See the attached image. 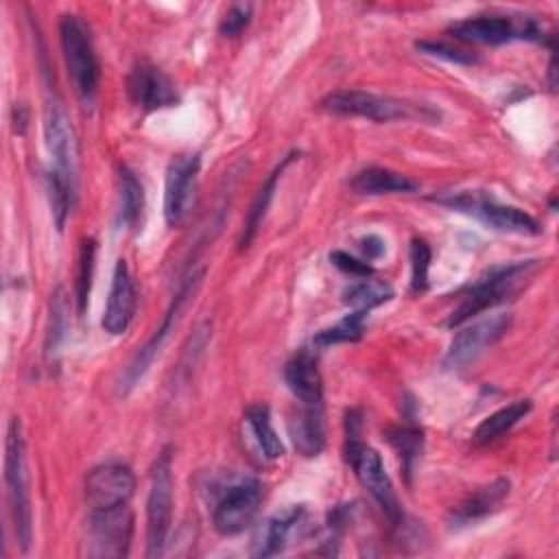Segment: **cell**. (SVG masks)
Masks as SVG:
<instances>
[{
  "instance_id": "cell-27",
  "label": "cell",
  "mask_w": 559,
  "mask_h": 559,
  "mask_svg": "<svg viewBox=\"0 0 559 559\" xmlns=\"http://www.w3.org/2000/svg\"><path fill=\"white\" fill-rule=\"evenodd\" d=\"M343 295H345V304H349L354 310L369 312L371 308L389 301L393 297V288L386 282L362 277L360 282L345 288Z\"/></svg>"
},
{
  "instance_id": "cell-13",
  "label": "cell",
  "mask_w": 559,
  "mask_h": 559,
  "mask_svg": "<svg viewBox=\"0 0 559 559\" xmlns=\"http://www.w3.org/2000/svg\"><path fill=\"white\" fill-rule=\"evenodd\" d=\"M262 502V485L255 478H247L236 483L225 491L212 513L214 531L223 537H231L242 533L253 518L258 515Z\"/></svg>"
},
{
  "instance_id": "cell-15",
  "label": "cell",
  "mask_w": 559,
  "mask_h": 559,
  "mask_svg": "<svg viewBox=\"0 0 559 559\" xmlns=\"http://www.w3.org/2000/svg\"><path fill=\"white\" fill-rule=\"evenodd\" d=\"M135 491V476L129 465L103 463L85 476V498L92 509L127 504Z\"/></svg>"
},
{
  "instance_id": "cell-10",
  "label": "cell",
  "mask_w": 559,
  "mask_h": 559,
  "mask_svg": "<svg viewBox=\"0 0 559 559\" xmlns=\"http://www.w3.org/2000/svg\"><path fill=\"white\" fill-rule=\"evenodd\" d=\"M201 277H203V271H192V273H188V277H183L179 290H177L175 297H173L170 308H168L166 314H164L162 325H159V328L153 332V336L138 349V354L133 356L131 365L127 367V371H124V376H122V380H120V391H122V393H129V391L144 378V373H146L148 367L153 365L155 356L159 354L162 345L166 343L170 330L175 328L183 304L197 293V288H199V284H201Z\"/></svg>"
},
{
  "instance_id": "cell-34",
  "label": "cell",
  "mask_w": 559,
  "mask_h": 559,
  "mask_svg": "<svg viewBox=\"0 0 559 559\" xmlns=\"http://www.w3.org/2000/svg\"><path fill=\"white\" fill-rule=\"evenodd\" d=\"M415 48L424 55L437 57V59H445L450 63H461V66H472L478 61V55L463 50V48H454L445 41H437V39H421L415 44Z\"/></svg>"
},
{
  "instance_id": "cell-31",
  "label": "cell",
  "mask_w": 559,
  "mask_h": 559,
  "mask_svg": "<svg viewBox=\"0 0 559 559\" xmlns=\"http://www.w3.org/2000/svg\"><path fill=\"white\" fill-rule=\"evenodd\" d=\"M74 190H76V186L70 183L66 177H61V175L55 173V170L48 173V199H50L52 218H55V225H57L59 231L63 229L66 218H68V214H70Z\"/></svg>"
},
{
  "instance_id": "cell-25",
  "label": "cell",
  "mask_w": 559,
  "mask_h": 559,
  "mask_svg": "<svg viewBox=\"0 0 559 559\" xmlns=\"http://www.w3.org/2000/svg\"><path fill=\"white\" fill-rule=\"evenodd\" d=\"M245 421H247V428L264 459L275 461L284 454V443L271 424V413H269L266 404L249 406L245 413Z\"/></svg>"
},
{
  "instance_id": "cell-37",
  "label": "cell",
  "mask_w": 559,
  "mask_h": 559,
  "mask_svg": "<svg viewBox=\"0 0 559 559\" xmlns=\"http://www.w3.org/2000/svg\"><path fill=\"white\" fill-rule=\"evenodd\" d=\"M360 249L365 251L367 260H376V258H380L384 253V240L380 236H376V234H369V236L360 238Z\"/></svg>"
},
{
  "instance_id": "cell-33",
  "label": "cell",
  "mask_w": 559,
  "mask_h": 559,
  "mask_svg": "<svg viewBox=\"0 0 559 559\" xmlns=\"http://www.w3.org/2000/svg\"><path fill=\"white\" fill-rule=\"evenodd\" d=\"M68 312H70V306L66 299V290L57 288L52 295V301H50V325H48V334H46V352L48 354L57 349L59 341L66 334Z\"/></svg>"
},
{
  "instance_id": "cell-26",
  "label": "cell",
  "mask_w": 559,
  "mask_h": 559,
  "mask_svg": "<svg viewBox=\"0 0 559 559\" xmlns=\"http://www.w3.org/2000/svg\"><path fill=\"white\" fill-rule=\"evenodd\" d=\"M144 214V188L138 175L122 166L120 168V218L127 227L135 229Z\"/></svg>"
},
{
  "instance_id": "cell-5",
  "label": "cell",
  "mask_w": 559,
  "mask_h": 559,
  "mask_svg": "<svg viewBox=\"0 0 559 559\" xmlns=\"http://www.w3.org/2000/svg\"><path fill=\"white\" fill-rule=\"evenodd\" d=\"M59 41L76 94L83 100L94 98L100 81V66L87 24L79 15H61Z\"/></svg>"
},
{
  "instance_id": "cell-19",
  "label": "cell",
  "mask_w": 559,
  "mask_h": 559,
  "mask_svg": "<svg viewBox=\"0 0 559 559\" xmlns=\"http://www.w3.org/2000/svg\"><path fill=\"white\" fill-rule=\"evenodd\" d=\"M284 380L299 404H323V380L310 352H299L286 362Z\"/></svg>"
},
{
  "instance_id": "cell-32",
  "label": "cell",
  "mask_w": 559,
  "mask_h": 559,
  "mask_svg": "<svg viewBox=\"0 0 559 559\" xmlns=\"http://www.w3.org/2000/svg\"><path fill=\"white\" fill-rule=\"evenodd\" d=\"M432 251L426 240L413 238L411 240V290L424 293L428 290V271H430Z\"/></svg>"
},
{
  "instance_id": "cell-8",
  "label": "cell",
  "mask_w": 559,
  "mask_h": 559,
  "mask_svg": "<svg viewBox=\"0 0 559 559\" xmlns=\"http://www.w3.org/2000/svg\"><path fill=\"white\" fill-rule=\"evenodd\" d=\"M173 524V454L162 450L151 469L146 498V557H159Z\"/></svg>"
},
{
  "instance_id": "cell-20",
  "label": "cell",
  "mask_w": 559,
  "mask_h": 559,
  "mask_svg": "<svg viewBox=\"0 0 559 559\" xmlns=\"http://www.w3.org/2000/svg\"><path fill=\"white\" fill-rule=\"evenodd\" d=\"M288 432L301 456H319L325 448L323 404H301V411L288 421Z\"/></svg>"
},
{
  "instance_id": "cell-21",
  "label": "cell",
  "mask_w": 559,
  "mask_h": 559,
  "mask_svg": "<svg viewBox=\"0 0 559 559\" xmlns=\"http://www.w3.org/2000/svg\"><path fill=\"white\" fill-rule=\"evenodd\" d=\"M509 480L507 478H498L480 489H476L474 493H469L454 511H452V526H467L472 522H478L483 518H487L489 513H493L502 500L509 496Z\"/></svg>"
},
{
  "instance_id": "cell-16",
  "label": "cell",
  "mask_w": 559,
  "mask_h": 559,
  "mask_svg": "<svg viewBox=\"0 0 559 559\" xmlns=\"http://www.w3.org/2000/svg\"><path fill=\"white\" fill-rule=\"evenodd\" d=\"M127 92L133 105L144 111L166 109L179 103L175 83L168 79V74H164L157 66H151V63H138L131 70L127 81Z\"/></svg>"
},
{
  "instance_id": "cell-12",
  "label": "cell",
  "mask_w": 559,
  "mask_h": 559,
  "mask_svg": "<svg viewBox=\"0 0 559 559\" xmlns=\"http://www.w3.org/2000/svg\"><path fill=\"white\" fill-rule=\"evenodd\" d=\"M44 140L52 157V170L76 186L79 144L74 127L59 100H48L44 109Z\"/></svg>"
},
{
  "instance_id": "cell-1",
  "label": "cell",
  "mask_w": 559,
  "mask_h": 559,
  "mask_svg": "<svg viewBox=\"0 0 559 559\" xmlns=\"http://www.w3.org/2000/svg\"><path fill=\"white\" fill-rule=\"evenodd\" d=\"M345 452L347 461L354 467L358 483L371 493L382 513L391 520L393 526L404 524V513L400 500L395 496L393 483L384 469L382 456L362 443L360 439V415L356 411H347L345 415Z\"/></svg>"
},
{
  "instance_id": "cell-30",
  "label": "cell",
  "mask_w": 559,
  "mask_h": 559,
  "mask_svg": "<svg viewBox=\"0 0 559 559\" xmlns=\"http://www.w3.org/2000/svg\"><path fill=\"white\" fill-rule=\"evenodd\" d=\"M94 262H96V240L83 238L81 247H79V264H76V310H79V314L85 312V306L90 299Z\"/></svg>"
},
{
  "instance_id": "cell-35",
  "label": "cell",
  "mask_w": 559,
  "mask_h": 559,
  "mask_svg": "<svg viewBox=\"0 0 559 559\" xmlns=\"http://www.w3.org/2000/svg\"><path fill=\"white\" fill-rule=\"evenodd\" d=\"M251 13H253V7L251 4H231L227 9V13L223 15L221 24H218V31L221 35L225 37H238L251 22Z\"/></svg>"
},
{
  "instance_id": "cell-17",
  "label": "cell",
  "mask_w": 559,
  "mask_h": 559,
  "mask_svg": "<svg viewBox=\"0 0 559 559\" xmlns=\"http://www.w3.org/2000/svg\"><path fill=\"white\" fill-rule=\"evenodd\" d=\"M135 284L131 277V271L127 262L120 258L116 262L114 275H111V288L107 297V306L103 312V330L107 334H122L133 321L135 314Z\"/></svg>"
},
{
  "instance_id": "cell-18",
  "label": "cell",
  "mask_w": 559,
  "mask_h": 559,
  "mask_svg": "<svg viewBox=\"0 0 559 559\" xmlns=\"http://www.w3.org/2000/svg\"><path fill=\"white\" fill-rule=\"evenodd\" d=\"M306 520V509L299 504L284 509L282 513L271 515L260 524L255 531L253 544H251V555L253 557H273L286 548L290 537L297 533V528Z\"/></svg>"
},
{
  "instance_id": "cell-24",
  "label": "cell",
  "mask_w": 559,
  "mask_h": 559,
  "mask_svg": "<svg viewBox=\"0 0 559 559\" xmlns=\"http://www.w3.org/2000/svg\"><path fill=\"white\" fill-rule=\"evenodd\" d=\"M293 157H295V153L286 155V157L282 159V164L275 166V170L269 175V179L262 183V188L258 190L255 199L251 201V207H249V212H247L245 227H242V234H240V242H238L240 249H247V247L251 245V240L255 238V234H258V229H260V225H262V221H264V216H266V210H269V205H271V199H273V194H275L277 181H280L284 168L290 164Z\"/></svg>"
},
{
  "instance_id": "cell-9",
  "label": "cell",
  "mask_w": 559,
  "mask_h": 559,
  "mask_svg": "<svg viewBox=\"0 0 559 559\" xmlns=\"http://www.w3.org/2000/svg\"><path fill=\"white\" fill-rule=\"evenodd\" d=\"M133 539V513L127 504L92 509L87 518V555L120 559L129 555Z\"/></svg>"
},
{
  "instance_id": "cell-4",
  "label": "cell",
  "mask_w": 559,
  "mask_h": 559,
  "mask_svg": "<svg viewBox=\"0 0 559 559\" xmlns=\"http://www.w3.org/2000/svg\"><path fill=\"white\" fill-rule=\"evenodd\" d=\"M533 269H535V262H513V264L491 269L485 277H480L476 284L467 288L459 306L450 312L445 325L459 328L472 317L480 314L483 310L507 301L520 288V284L531 275Z\"/></svg>"
},
{
  "instance_id": "cell-36",
  "label": "cell",
  "mask_w": 559,
  "mask_h": 559,
  "mask_svg": "<svg viewBox=\"0 0 559 559\" xmlns=\"http://www.w3.org/2000/svg\"><path fill=\"white\" fill-rule=\"evenodd\" d=\"M330 262L336 269H341L343 273L354 275V277H369L373 273L371 264H367L365 260H358V258H354V255H349L345 251H332L330 253Z\"/></svg>"
},
{
  "instance_id": "cell-14",
  "label": "cell",
  "mask_w": 559,
  "mask_h": 559,
  "mask_svg": "<svg viewBox=\"0 0 559 559\" xmlns=\"http://www.w3.org/2000/svg\"><path fill=\"white\" fill-rule=\"evenodd\" d=\"M509 328H511L509 314L487 317L461 328L445 352L443 365L448 369H459L474 362L485 349L493 347L509 332Z\"/></svg>"
},
{
  "instance_id": "cell-28",
  "label": "cell",
  "mask_w": 559,
  "mask_h": 559,
  "mask_svg": "<svg viewBox=\"0 0 559 559\" xmlns=\"http://www.w3.org/2000/svg\"><path fill=\"white\" fill-rule=\"evenodd\" d=\"M365 310H352V314H345L338 323L317 332L314 345L317 347H330L336 343H356L365 334Z\"/></svg>"
},
{
  "instance_id": "cell-38",
  "label": "cell",
  "mask_w": 559,
  "mask_h": 559,
  "mask_svg": "<svg viewBox=\"0 0 559 559\" xmlns=\"http://www.w3.org/2000/svg\"><path fill=\"white\" fill-rule=\"evenodd\" d=\"M26 120H28L26 107H24V105H17V107L13 109V122H15V131H17V133H24Z\"/></svg>"
},
{
  "instance_id": "cell-6",
  "label": "cell",
  "mask_w": 559,
  "mask_h": 559,
  "mask_svg": "<svg viewBox=\"0 0 559 559\" xmlns=\"http://www.w3.org/2000/svg\"><path fill=\"white\" fill-rule=\"evenodd\" d=\"M432 201L450 210L472 214L498 231L520 234V236H537L542 231L539 223L528 212L513 205H502L489 192H483V190H465L448 197H435Z\"/></svg>"
},
{
  "instance_id": "cell-23",
  "label": "cell",
  "mask_w": 559,
  "mask_h": 559,
  "mask_svg": "<svg viewBox=\"0 0 559 559\" xmlns=\"http://www.w3.org/2000/svg\"><path fill=\"white\" fill-rule=\"evenodd\" d=\"M531 408H533V402H531V400H518V402H513V404H509V406H502L500 411L491 413L489 417H485V419L476 426V430H474V435H472V441H474L476 445H487V443L500 439V437L507 435L518 421H522V419L531 413Z\"/></svg>"
},
{
  "instance_id": "cell-22",
  "label": "cell",
  "mask_w": 559,
  "mask_h": 559,
  "mask_svg": "<svg viewBox=\"0 0 559 559\" xmlns=\"http://www.w3.org/2000/svg\"><path fill=\"white\" fill-rule=\"evenodd\" d=\"M417 188H419V183L413 181L411 177H406L397 170H391V168H382V166L362 168L352 179V190L356 194H365V197L400 194V192L408 194V192H415Z\"/></svg>"
},
{
  "instance_id": "cell-7",
  "label": "cell",
  "mask_w": 559,
  "mask_h": 559,
  "mask_svg": "<svg viewBox=\"0 0 559 559\" xmlns=\"http://www.w3.org/2000/svg\"><path fill=\"white\" fill-rule=\"evenodd\" d=\"M450 33L459 41L485 46H500L513 39L544 41V37H550L531 15H474L452 24Z\"/></svg>"
},
{
  "instance_id": "cell-11",
  "label": "cell",
  "mask_w": 559,
  "mask_h": 559,
  "mask_svg": "<svg viewBox=\"0 0 559 559\" xmlns=\"http://www.w3.org/2000/svg\"><path fill=\"white\" fill-rule=\"evenodd\" d=\"M201 159L199 155H177L166 168L164 183V218L170 227L186 223L194 207L197 199V179H199Z\"/></svg>"
},
{
  "instance_id": "cell-2",
  "label": "cell",
  "mask_w": 559,
  "mask_h": 559,
  "mask_svg": "<svg viewBox=\"0 0 559 559\" xmlns=\"http://www.w3.org/2000/svg\"><path fill=\"white\" fill-rule=\"evenodd\" d=\"M321 109L334 116H354L371 122H395V120H419L435 122L439 111L426 103H413L406 98L373 94L365 90H338L321 100Z\"/></svg>"
},
{
  "instance_id": "cell-29",
  "label": "cell",
  "mask_w": 559,
  "mask_h": 559,
  "mask_svg": "<svg viewBox=\"0 0 559 559\" xmlns=\"http://www.w3.org/2000/svg\"><path fill=\"white\" fill-rule=\"evenodd\" d=\"M389 441L391 445L397 450L400 459H402V469L411 480L413 467L421 454V445H424V432L421 428H417L415 424H406V426H397L389 432Z\"/></svg>"
},
{
  "instance_id": "cell-3",
  "label": "cell",
  "mask_w": 559,
  "mask_h": 559,
  "mask_svg": "<svg viewBox=\"0 0 559 559\" xmlns=\"http://www.w3.org/2000/svg\"><path fill=\"white\" fill-rule=\"evenodd\" d=\"M4 485L9 498V511L13 520V531L20 548L26 552L33 539V511L28 496V467H26V443L22 435V424L13 417L7 426L4 439Z\"/></svg>"
}]
</instances>
